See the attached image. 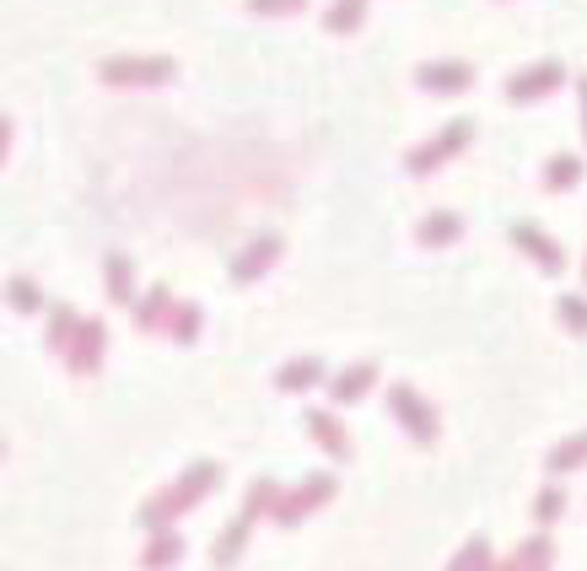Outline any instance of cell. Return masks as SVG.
<instances>
[{
  "mask_svg": "<svg viewBox=\"0 0 587 571\" xmlns=\"http://www.w3.org/2000/svg\"><path fill=\"white\" fill-rule=\"evenodd\" d=\"M469 140H474V125H469V119H448V129H442V135H431L426 146H415V151L404 157V168H410L415 179H426V173H437L448 157H458Z\"/></svg>",
  "mask_w": 587,
  "mask_h": 571,
  "instance_id": "obj_1",
  "label": "cell"
},
{
  "mask_svg": "<svg viewBox=\"0 0 587 571\" xmlns=\"http://www.w3.org/2000/svg\"><path fill=\"white\" fill-rule=\"evenodd\" d=\"M179 65L162 60V55H125V60H103V81L108 87H162L173 81Z\"/></svg>",
  "mask_w": 587,
  "mask_h": 571,
  "instance_id": "obj_2",
  "label": "cell"
},
{
  "mask_svg": "<svg viewBox=\"0 0 587 571\" xmlns=\"http://www.w3.org/2000/svg\"><path fill=\"white\" fill-rule=\"evenodd\" d=\"M389 404H393V415L404 421V432H410L415 443H431V437H437V410H431V404H426L410 382H393Z\"/></svg>",
  "mask_w": 587,
  "mask_h": 571,
  "instance_id": "obj_3",
  "label": "cell"
},
{
  "mask_svg": "<svg viewBox=\"0 0 587 571\" xmlns=\"http://www.w3.org/2000/svg\"><path fill=\"white\" fill-rule=\"evenodd\" d=\"M561 81H566V65L561 60L528 65V70H518V76L507 81V103H539V98H550Z\"/></svg>",
  "mask_w": 587,
  "mask_h": 571,
  "instance_id": "obj_4",
  "label": "cell"
},
{
  "mask_svg": "<svg viewBox=\"0 0 587 571\" xmlns=\"http://www.w3.org/2000/svg\"><path fill=\"white\" fill-rule=\"evenodd\" d=\"M216 480H221V469H216V464H195V469H189V475H184V480H179V486H173L168 496H157V502H151V512H146V517H151V523L173 517L179 507H189V502H195L199 491H210Z\"/></svg>",
  "mask_w": 587,
  "mask_h": 571,
  "instance_id": "obj_5",
  "label": "cell"
},
{
  "mask_svg": "<svg viewBox=\"0 0 587 571\" xmlns=\"http://www.w3.org/2000/svg\"><path fill=\"white\" fill-rule=\"evenodd\" d=\"M103 340H108V329H103L97 318H81L66 345V362L76 373H97V367H103Z\"/></svg>",
  "mask_w": 587,
  "mask_h": 571,
  "instance_id": "obj_6",
  "label": "cell"
},
{
  "mask_svg": "<svg viewBox=\"0 0 587 571\" xmlns=\"http://www.w3.org/2000/svg\"><path fill=\"white\" fill-rule=\"evenodd\" d=\"M415 81L426 87V92H442V98H453V92H463V87H474V65L463 60H431L415 70Z\"/></svg>",
  "mask_w": 587,
  "mask_h": 571,
  "instance_id": "obj_7",
  "label": "cell"
},
{
  "mask_svg": "<svg viewBox=\"0 0 587 571\" xmlns=\"http://www.w3.org/2000/svg\"><path fill=\"white\" fill-rule=\"evenodd\" d=\"M275 254H280V238H275V232H260L243 254L232 259V281H238V286H249L254 275H264V270L275 264Z\"/></svg>",
  "mask_w": 587,
  "mask_h": 571,
  "instance_id": "obj_8",
  "label": "cell"
},
{
  "mask_svg": "<svg viewBox=\"0 0 587 571\" xmlns=\"http://www.w3.org/2000/svg\"><path fill=\"white\" fill-rule=\"evenodd\" d=\"M372 382H378V367H372V362H356V367H345V373L329 378V399H334V404H356V399L372 393Z\"/></svg>",
  "mask_w": 587,
  "mask_h": 571,
  "instance_id": "obj_9",
  "label": "cell"
},
{
  "mask_svg": "<svg viewBox=\"0 0 587 571\" xmlns=\"http://www.w3.org/2000/svg\"><path fill=\"white\" fill-rule=\"evenodd\" d=\"M507 238H513L518 249H528V259H533L539 270H561V264H566V254H561V249H555V243H550V238H544L539 227H528V221H518V227H513Z\"/></svg>",
  "mask_w": 587,
  "mask_h": 571,
  "instance_id": "obj_10",
  "label": "cell"
},
{
  "mask_svg": "<svg viewBox=\"0 0 587 571\" xmlns=\"http://www.w3.org/2000/svg\"><path fill=\"white\" fill-rule=\"evenodd\" d=\"M313 382H324V362H319V356H297V362H286V367L275 373V388H280V393H308Z\"/></svg>",
  "mask_w": 587,
  "mask_h": 571,
  "instance_id": "obj_11",
  "label": "cell"
},
{
  "mask_svg": "<svg viewBox=\"0 0 587 571\" xmlns=\"http://www.w3.org/2000/svg\"><path fill=\"white\" fill-rule=\"evenodd\" d=\"M103 275H108V302H114V308H135V302H140V297H135V264L125 254H108Z\"/></svg>",
  "mask_w": 587,
  "mask_h": 571,
  "instance_id": "obj_12",
  "label": "cell"
},
{
  "mask_svg": "<svg viewBox=\"0 0 587 571\" xmlns=\"http://www.w3.org/2000/svg\"><path fill=\"white\" fill-rule=\"evenodd\" d=\"M458 232H463V221H458V210H431L421 227H415V238L426 243V249H442V243H453Z\"/></svg>",
  "mask_w": 587,
  "mask_h": 571,
  "instance_id": "obj_13",
  "label": "cell"
},
{
  "mask_svg": "<svg viewBox=\"0 0 587 571\" xmlns=\"http://www.w3.org/2000/svg\"><path fill=\"white\" fill-rule=\"evenodd\" d=\"M308 432H313V437H319L334 458H350V437H345V426H339L329 410H313V415H308Z\"/></svg>",
  "mask_w": 587,
  "mask_h": 571,
  "instance_id": "obj_14",
  "label": "cell"
},
{
  "mask_svg": "<svg viewBox=\"0 0 587 571\" xmlns=\"http://www.w3.org/2000/svg\"><path fill=\"white\" fill-rule=\"evenodd\" d=\"M173 308H179V302H173V292H168V286H157V292H146V302H135V323H140V329H162Z\"/></svg>",
  "mask_w": 587,
  "mask_h": 571,
  "instance_id": "obj_15",
  "label": "cell"
},
{
  "mask_svg": "<svg viewBox=\"0 0 587 571\" xmlns=\"http://www.w3.org/2000/svg\"><path fill=\"white\" fill-rule=\"evenodd\" d=\"M361 22H367V0H334V5L324 11V27L329 33H339V38L356 33Z\"/></svg>",
  "mask_w": 587,
  "mask_h": 571,
  "instance_id": "obj_16",
  "label": "cell"
},
{
  "mask_svg": "<svg viewBox=\"0 0 587 571\" xmlns=\"http://www.w3.org/2000/svg\"><path fill=\"white\" fill-rule=\"evenodd\" d=\"M583 184V157H550L544 162V190H577Z\"/></svg>",
  "mask_w": 587,
  "mask_h": 571,
  "instance_id": "obj_17",
  "label": "cell"
},
{
  "mask_svg": "<svg viewBox=\"0 0 587 571\" xmlns=\"http://www.w3.org/2000/svg\"><path fill=\"white\" fill-rule=\"evenodd\" d=\"M324 496H329V480H308L297 496H286V502H280V523H297L302 512L313 507V502H324Z\"/></svg>",
  "mask_w": 587,
  "mask_h": 571,
  "instance_id": "obj_18",
  "label": "cell"
},
{
  "mask_svg": "<svg viewBox=\"0 0 587 571\" xmlns=\"http://www.w3.org/2000/svg\"><path fill=\"white\" fill-rule=\"evenodd\" d=\"M195 334H199V308H195V302H179V308L168 313V340L195 345Z\"/></svg>",
  "mask_w": 587,
  "mask_h": 571,
  "instance_id": "obj_19",
  "label": "cell"
},
{
  "mask_svg": "<svg viewBox=\"0 0 587 571\" xmlns=\"http://www.w3.org/2000/svg\"><path fill=\"white\" fill-rule=\"evenodd\" d=\"M577 464H587V432L550 453V475H566V469H577Z\"/></svg>",
  "mask_w": 587,
  "mask_h": 571,
  "instance_id": "obj_20",
  "label": "cell"
},
{
  "mask_svg": "<svg viewBox=\"0 0 587 571\" xmlns=\"http://www.w3.org/2000/svg\"><path fill=\"white\" fill-rule=\"evenodd\" d=\"M11 308H16V313H38V308H44V292H38L33 281H11Z\"/></svg>",
  "mask_w": 587,
  "mask_h": 571,
  "instance_id": "obj_21",
  "label": "cell"
},
{
  "mask_svg": "<svg viewBox=\"0 0 587 571\" xmlns=\"http://www.w3.org/2000/svg\"><path fill=\"white\" fill-rule=\"evenodd\" d=\"M76 323H81V318L70 313V308H55V318H49V345H55V351H66V345H70Z\"/></svg>",
  "mask_w": 587,
  "mask_h": 571,
  "instance_id": "obj_22",
  "label": "cell"
},
{
  "mask_svg": "<svg viewBox=\"0 0 587 571\" xmlns=\"http://www.w3.org/2000/svg\"><path fill=\"white\" fill-rule=\"evenodd\" d=\"M555 308H561V318H566L572 334H587V297H561Z\"/></svg>",
  "mask_w": 587,
  "mask_h": 571,
  "instance_id": "obj_23",
  "label": "cell"
},
{
  "mask_svg": "<svg viewBox=\"0 0 587 571\" xmlns=\"http://www.w3.org/2000/svg\"><path fill=\"white\" fill-rule=\"evenodd\" d=\"M308 0H249V11L254 16H297Z\"/></svg>",
  "mask_w": 587,
  "mask_h": 571,
  "instance_id": "obj_24",
  "label": "cell"
},
{
  "mask_svg": "<svg viewBox=\"0 0 587 571\" xmlns=\"http://www.w3.org/2000/svg\"><path fill=\"white\" fill-rule=\"evenodd\" d=\"M561 507H566V496H561V491H544V496H539V517H544V523H550V517H561Z\"/></svg>",
  "mask_w": 587,
  "mask_h": 571,
  "instance_id": "obj_25",
  "label": "cell"
},
{
  "mask_svg": "<svg viewBox=\"0 0 587 571\" xmlns=\"http://www.w3.org/2000/svg\"><path fill=\"white\" fill-rule=\"evenodd\" d=\"M173 556H179V539H173V534L151 545V567H162V561H173Z\"/></svg>",
  "mask_w": 587,
  "mask_h": 571,
  "instance_id": "obj_26",
  "label": "cell"
},
{
  "mask_svg": "<svg viewBox=\"0 0 587 571\" xmlns=\"http://www.w3.org/2000/svg\"><path fill=\"white\" fill-rule=\"evenodd\" d=\"M485 567V545H469V550H463V561H458L453 571H480Z\"/></svg>",
  "mask_w": 587,
  "mask_h": 571,
  "instance_id": "obj_27",
  "label": "cell"
},
{
  "mask_svg": "<svg viewBox=\"0 0 587 571\" xmlns=\"http://www.w3.org/2000/svg\"><path fill=\"white\" fill-rule=\"evenodd\" d=\"M577 98H583V135H587V76H577Z\"/></svg>",
  "mask_w": 587,
  "mask_h": 571,
  "instance_id": "obj_28",
  "label": "cell"
},
{
  "mask_svg": "<svg viewBox=\"0 0 587 571\" xmlns=\"http://www.w3.org/2000/svg\"><path fill=\"white\" fill-rule=\"evenodd\" d=\"M5 140H11V125L0 119V157H5Z\"/></svg>",
  "mask_w": 587,
  "mask_h": 571,
  "instance_id": "obj_29",
  "label": "cell"
}]
</instances>
